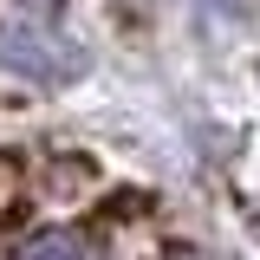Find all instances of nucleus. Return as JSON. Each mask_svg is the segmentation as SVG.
Wrapping results in <instances>:
<instances>
[{"instance_id":"2","label":"nucleus","mask_w":260,"mask_h":260,"mask_svg":"<svg viewBox=\"0 0 260 260\" xmlns=\"http://www.w3.org/2000/svg\"><path fill=\"white\" fill-rule=\"evenodd\" d=\"M13 260H91V247H85L72 228H46V234H32Z\"/></svg>"},{"instance_id":"1","label":"nucleus","mask_w":260,"mask_h":260,"mask_svg":"<svg viewBox=\"0 0 260 260\" xmlns=\"http://www.w3.org/2000/svg\"><path fill=\"white\" fill-rule=\"evenodd\" d=\"M0 65L7 72H20L32 85H78L85 72H91V52L78 46V39H59V32L46 26H0Z\"/></svg>"}]
</instances>
